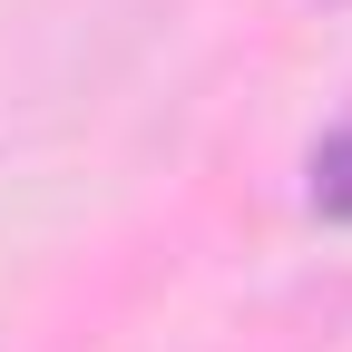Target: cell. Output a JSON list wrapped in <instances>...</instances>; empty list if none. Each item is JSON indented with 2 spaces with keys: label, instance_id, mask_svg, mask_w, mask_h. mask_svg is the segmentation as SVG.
<instances>
[{
  "label": "cell",
  "instance_id": "obj_1",
  "mask_svg": "<svg viewBox=\"0 0 352 352\" xmlns=\"http://www.w3.org/2000/svg\"><path fill=\"white\" fill-rule=\"evenodd\" d=\"M314 206L323 215H352V127H333V138L314 147Z\"/></svg>",
  "mask_w": 352,
  "mask_h": 352
}]
</instances>
